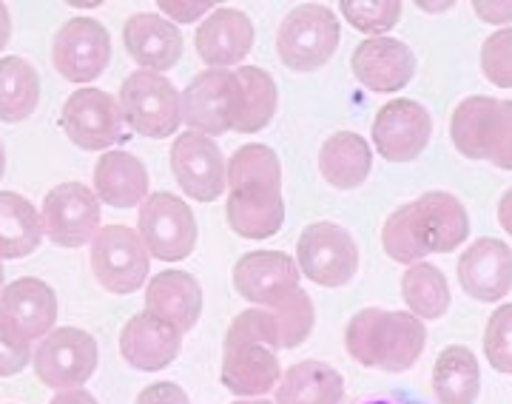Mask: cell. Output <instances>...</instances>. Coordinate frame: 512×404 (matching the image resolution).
<instances>
[{
  "mask_svg": "<svg viewBox=\"0 0 512 404\" xmlns=\"http://www.w3.org/2000/svg\"><path fill=\"white\" fill-rule=\"evenodd\" d=\"M220 379L225 390L242 399H259L279 385L282 368L268 308H248L228 325Z\"/></svg>",
  "mask_w": 512,
  "mask_h": 404,
  "instance_id": "1",
  "label": "cell"
},
{
  "mask_svg": "<svg viewBox=\"0 0 512 404\" xmlns=\"http://www.w3.org/2000/svg\"><path fill=\"white\" fill-rule=\"evenodd\" d=\"M481 72L493 86L512 89V26L498 29L484 40V46H481Z\"/></svg>",
  "mask_w": 512,
  "mask_h": 404,
  "instance_id": "38",
  "label": "cell"
},
{
  "mask_svg": "<svg viewBox=\"0 0 512 404\" xmlns=\"http://www.w3.org/2000/svg\"><path fill=\"white\" fill-rule=\"evenodd\" d=\"M453 3L450 0H444V3H427V0H421L419 9H424V12H444V9H450Z\"/></svg>",
  "mask_w": 512,
  "mask_h": 404,
  "instance_id": "48",
  "label": "cell"
},
{
  "mask_svg": "<svg viewBox=\"0 0 512 404\" xmlns=\"http://www.w3.org/2000/svg\"><path fill=\"white\" fill-rule=\"evenodd\" d=\"M461 291L478 302H501L512 288V248L504 239L481 237L456 265Z\"/></svg>",
  "mask_w": 512,
  "mask_h": 404,
  "instance_id": "18",
  "label": "cell"
},
{
  "mask_svg": "<svg viewBox=\"0 0 512 404\" xmlns=\"http://www.w3.org/2000/svg\"><path fill=\"white\" fill-rule=\"evenodd\" d=\"M40 220L43 234L55 245L80 248L100 231V200L89 185L60 183L43 197Z\"/></svg>",
  "mask_w": 512,
  "mask_h": 404,
  "instance_id": "13",
  "label": "cell"
},
{
  "mask_svg": "<svg viewBox=\"0 0 512 404\" xmlns=\"http://www.w3.org/2000/svg\"><path fill=\"white\" fill-rule=\"evenodd\" d=\"M52 404H97V399L83 387H72V390H60Z\"/></svg>",
  "mask_w": 512,
  "mask_h": 404,
  "instance_id": "45",
  "label": "cell"
},
{
  "mask_svg": "<svg viewBox=\"0 0 512 404\" xmlns=\"http://www.w3.org/2000/svg\"><path fill=\"white\" fill-rule=\"evenodd\" d=\"M94 194L111 208H137L148 197V171L128 151H106L94 166Z\"/></svg>",
  "mask_w": 512,
  "mask_h": 404,
  "instance_id": "25",
  "label": "cell"
},
{
  "mask_svg": "<svg viewBox=\"0 0 512 404\" xmlns=\"http://www.w3.org/2000/svg\"><path fill=\"white\" fill-rule=\"evenodd\" d=\"M0 311L32 342L55 331L57 296L49 282L37 276H20L0 291Z\"/></svg>",
  "mask_w": 512,
  "mask_h": 404,
  "instance_id": "23",
  "label": "cell"
},
{
  "mask_svg": "<svg viewBox=\"0 0 512 404\" xmlns=\"http://www.w3.org/2000/svg\"><path fill=\"white\" fill-rule=\"evenodd\" d=\"M402 296L410 313L424 319H441L450 308V285L441 268L430 262L410 265L402 276Z\"/></svg>",
  "mask_w": 512,
  "mask_h": 404,
  "instance_id": "33",
  "label": "cell"
},
{
  "mask_svg": "<svg viewBox=\"0 0 512 404\" xmlns=\"http://www.w3.org/2000/svg\"><path fill=\"white\" fill-rule=\"evenodd\" d=\"M134 404H191L188 393L174 382H154L148 385Z\"/></svg>",
  "mask_w": 512,
  "mask_h": 404,
  "instance_id": "43",
  "label": "cell"
},
{
  "mask_svg": "<svg viewBox=\"0 0 512 404\" xmlns=\"http://www.w3.org/2000/svg\"><path fill=\"white\" fill-rule=\"evenodd\" d=\"M146 311L171 322L180 333L191 331L202 313V288L197 276L180 268L160 271L148 282Z\"/></svg>",
  "mask_w": 512,
  "mask_h": 404,
  "instance_id": "24",
  "label": "cell"
},
{
  "mask_svg": "<svg viewBox=\"0 0 512 404\" xmlns=\"http://www.w3.org/2000/svg\"><path fill=\"white\" fill-rule=\"evenodd\" d=\"M52 63L69 83L86 86L111 63V37L97 18H69L52 40Z\"/></svg>",
  "mask_w": 512,
  "mask_h": 404,
  "instance_id": "12",
  "label": "cell"
},
{
  "mask_svg": "<svg viewBox=\"0 0 512 404\" xmlns=\"http://www.w3.org/2000/svg\"><path fill=\"white\" fill-rule=\"evenodd\" d=\"M430 134V111L407 97L384 103L373 120V146L387 163H413L430 143Z\"/></svg>",
  "mask_w": 512,
  "mask_h": 404,
  "instance_id": "15",
  "label": "cell"
},
{
  "mask_svg": "<svg viewBox=\"0 0 512 404\" xmlns=\"http://www.w3.org/2000/svg\"><path fill=\"white\" fill-rule=\"evenodd\" d=\"M117 103L128 129L148 140H165L183 126V94L163 74L131 72L120 86Z\"/></svg>",
  "mask_w": 512,
  "mask_h": 404,
  "instance_id": "4",
  "label": "cell"
},
{
  "mask_svg": "<svg viewBox=\"0 0 512 404\" xmlns=\"http://www.w3.org/2000/svg\"><path fill=\"white\" fill-rule=\"evenodd\" d=\"M151 268V254L140 234L128 225H106L92 239V271L103 291L114 296L143 288Z\"/></svg>",
  "mask_w": 512,
  "mask_h": 404,
  "instance_id": "7",
  "label": "cell"
},
{
  "mask_svg": "<svg viewBox=\"0 0 512 404\" xmlns=\"http://www.w3.org/2000/svg\"><path fill=\"white\" fill-rule=\"evenodd\" d=\"M473 9L484 23H495L504 29H507V23H512V3L507 0H476Z\"/></svg>",
  "mask_w": 512,
  "mask_h": 404,
  "instance_id": "44",
  "label": "cell"
},
{
  "mask_svg": "<svg viewBox=\"0 0 512 404\" xmlns=\"http://www.w3.org/2000/svg\"><path fill=\"white\" fill-rule=\"evenodd\" d=\"M183 350V333L154 313H134L120 331V353L143 373L165 370Z\"/></svg>",
  "mask_w": 512,
  "mask_h": 404,
  "instance_id": "19",
  "label": "cell"
},
{
  "mask_svg": "<svg viewBox=\"0 0 512 404\" xmlns=\"http://www.w3.org/2000/svg\"><path fill=\"white\" fill-rule=\"evenodd\" d=\"M234 72L239 80V109L234 131L239 134L262 131L274 120L276 103H279L274 77L259 66H237Z\"/></svg>",
  "mask_w": 512,
  "mask_h": 404,
  "instance_id": "31",
  "label": "cell"
},
{
  "mask_svg": "<svg viewBox=\"0 0 512 404\" xmlns=\"http://www.w3.org/2000/svg\"><path fill=\"white\" fill-rule=\"evenodd\" d=\"M342 18L348 20L356 32L367 37H384L399 18H402V3L399 0H342L339 3Z\"/></svg>",
  "mask_w": 512,
  "mask_h": 404,
  "instance_id": "36",
  "label": "cell"
},
{
  "mask_svg": "<svg viewBox=\"0 0 512 404\" xmlns=\"http://www.w3.org/2000/svg\"><path fill=\"white\" fill-rule=\"evenodd\" d=\"M225 180H228V188H239V185H279L282 188L279 154L262 143L239 146L228 160Z\"/></svg>",
  "mask_w": 512,
  "mask_h": 404,
  "instance_id": "34",
  "label": "cell"
},
{
  "mask_svg": "<svg viewBox=\"0 0 512 404\" xmlns=\"http://www.w3.org/2000/svg\"><path fill=\"white\" fill-rule=\"evenodd\" d=\"M319 171H322L325 183H330L333 188H342V191L365 185L370 171H373L370 143L356 131L330 134L322 151H319Z\"/></svg>",
  "mask_w": 512,
  "mask_h": 404,
  "instance_id": "27",
  "label": "cell"
},
{
  "mask_svg": "<svg viewBox=\"0 0 512 404\" xmlns=\"http://www.w3.org/2000/svg\"><path fill=\"white\" fill-rule=\"evenodd\" d=\"M427 345V328L416 313L365 308L348 322L345 348L362 368L404 373Z\"/></svg>",
  "mask_w": 512,
  "mask_h": 404,
  "instance_id": "2",
  "label": "cell"
},
{
  "mask_svg": "<svg viewBox=\"0 0 512 404\" xmlns=\"http://www.w3.org/2000/svg\"><path fill=\"white\" fill-rule=\"evenodd\" d=\"M299 274L322 288H342L356 276L359 245L348 228L336 222H311L296 242Z\"/></svg>",
  "mask_w": 512,
  "mask_h": 404,
  "instance_id": "6",
  "label": "cell"
},
{
  "mask_svg": "<svg viewBox=\"0 0 512 404\" xmlns=\"http://www.w3.org/2000/svg\"><path fill=\"white\" fill-rule=\"evenodd\" d=\"M40 100L37 69L18 55L0 57V120L23 123L32 117Z\"/></svg>",
  "mask_w": 512,
  "mask_h": 404,
  "instance_id": "32",
  "label": "cell"
},
{
  "mask_svg": "<svg viewBox=\"0 0 512 404\" xmlns=\"http://www.w3.org/2000/svg\"><path fill=\"white\" fill-rule=\"evenodd\" d=\"M239 109V80L231 69H205L183 92V123L188 131L220 137L234 131Z\"/></svg>",
  "mask_w": 512,
  "mask_h": 404,
  "instance_id": "10",
  "label": "cell"
},
{
  "mask_svg": "<svg viewBox=\"0 0 512 404\" xmlns=\"http://www.w3.org/2000/svg\"><path fill=\"white\" fill-rule=\"evenodd\" d=\"M490 163L495 168L512 171V100H501V117H498Z\"/></svg>",
  "mask_w": 512,
  "mask_h": 404,
  "instance_id": "41",
  "label": "cell"
},
{
  "mask_svg": "<svg viewBox=\"0 0 512 404\" xmlns=\"http://www.w3.org/2000/svg\"><path fill=\"white\" fill-rule=\"evenodd\" d=\"M60 129L83 151H111L123 134V111L117 97L94 86H83L66 97Z\"/></svg>",
  "mask_w": 512,
  "mask_h": 404,
  "instance_id": "9",
  "label": "cell"
},
{
  "mask_svg": "<svg viewBox=\"0 0 512 404\" xmlns=\"http://www.w3.org/2000/svg\"><path fill=\"white\" fill-rule=\"evenodd\" d=\"M43 242V220L32 202L15 191H0V259H23Z\"/></svg>",
  "mask_w": 512,
  "mask_h": 404,
  "instance_id": "29",
  "label": "cell"
},
{
  "mask_svg": "<svg viewBox=\"0 0 512 404\" xmlns=\"http://www.w3.org/2000/svg\"><path fill=\"white\" fill-rule=\"evenodd\" d=\"M194 46L202 63H208V69H231L251 52L254 23L242 9L220 6L200 23L194 35Z\"/></svg>",
  "mask_w": 512,
  "mask_h": 404,
  "instance_id": "20",
  "label": "cell"
},
{
  "mask_svg": "<svg viewBox=\"0 0 512 404\" xmlns=\"http://www.w3.org/2000/svg\"><path fill=\"white\" fill-rule=\"evenodd\" d=\"M32 342L15 328V322L0 311V376H15L32 362Z\"/></svg>",
  "mask_w": 512,
  "mask_h": 404,
  "instance_id": "40",
  "label": "cell"
},
{
  "mask_svg": "<svg viewBox=\"0 0 512 404\" xmlns=\"http://www.w3.org/2000/svg\"><path fill=\"white\" fill-rule=\"evenodd\" d=\"M299 265L285 251H251L234 265V288L256 308H274L299 291Z\"/></svg>",
  "mask_w": 512,
  "mask_h": 404,
  "instance_id": "16",
  "label": "cell"
},
{
  "mask_svg": "<svg viewBox=\"0 0 512 404\" xmlns=\"http://www.w3.org/2000/svg\"><path fill=\"white\" fill-rule=\"evenodd\" d=\"M271 311V322H274L276 333V348L291 350L299 348L313 331V322H316V313H313L311 296L305 291H296L291 299L279 302Z\"/></svg>",
  "mask_w": 512,
  "mask_h": 404,
  "instance_id": "35",
  "label": "cell"
},
{
  "mask_svg": "<svg viewBox=\"0 0 512 404\" xmlns=\"http://www.w3.org/2000/svg\"><path fill=\"white\" fill-rule=\"evenodd\" d=\"M100 365V348L92 333L83 328H55L40 339L32 368L35 376L52 390L83 387Z\"/></svg>",
  "mask_w": 512,
  "mask_h": 404,
  "instance_id": "8",
  "label": "cell"
},
{
  "mask_svg": "<svg viewBox=\"0 0 512 404\" xmlns=\"http://www.w3.org/2000/svg\"><path fill=\"white\" fill-rule=\"evenodd\" d=\"M501 117V100L473 94L461 100L450 117V140L467 160H490L495 131Z\"/></svg>",
  "mask_w": 512,
  "mask_h": 404,
  "instance_id": "26",
  "label": "cell"
},
{
  "mask_svg": "<svg viewBox=\"0 0 512 404\" xmlns=\"http://www.w3.org/2000/svg\"><path fill=\"white\" fill-rule=\"evenodd\" d=\"M342 26L336 12L325 3H302L285 15L276 52L291 72H316L328 63L339 49Z\"/></svg>",
  "mask_w": 512,
  "mask_h": 404,
  "instance_id": "3",
  "label": "cell"
},
{
  "mask_svg": "<svg viewBox=\"0 0 512 404\" xmlns=\"http://www.w3.org/2000/svg\"><path fill=\"white\" fill-rule=\"evenodd\" d=\"M234 404H276V402H268V399H262V396H259V399H239V402Z\"/></svg>",
  "mask_w": 512,
  "mask_h": 404,
  "instance_id": "49",
  "label": "cell"
},
{
  "mask_svg": "<svg viewBox=\"0 0 512 404\" xmlns=\"http://www.w3.org/2000/svg\"><path fill=\"white\" fill-rule=\"evenodd\" d=\"M498 225L512 237V188L498 200Z\"/></svg>",
  "mask_w": 512,
  "mask_h": 404,
  "instance_id": "46",
  "label": "cell"
},
{
  "mask_svg": "<svg viewBox=\"0 0 512 404\" xmlns=\"http://www.w3.org/2000/svg\"><path fill=\"white\" fill-rule=\"evenodd\" d=\"M345 379L325 362H296L276 385V404H342Z\"/></svg>",
  "mask_w": 512,
  "mask_h": 404,
  "instance_id": "28",
  "label": "cell"
},
{
  "mask_svg": "<svg viewBox=\"0 0 512 404\" xmlns=\"http://www.w3.org/2000/svg\"><path fill=\"white\" fill-rule=\"evenodd\" d=\"M171 171L188 200L214 202L228 188L225 154L214 137L200 131H183L171 146Z\"/></svg>",
  "mask_w": 512,
  "mask_h": 404,
  "instance_id": "14",
  "label": "cell"
},
{
  "mask_svg": "<svg viewBox=\"0 0 512 404\" xmlns=\"http://www.w3.org/2000/svg\"><path fill=\"white\" fill-rule=\"evenodd\" d=\"M484 356L498 373L512 376V302L490 313L484 331Z\"/></svg>",
  "mask_w": 512,
  "mask_h": 404,
  "instance_id": "37",
  "label": "cell"
},
{
  "mask_svg": "<svg viewBox=\"0 0 512 404\" xmlns=\"http://www.w3.org/2000/svg\"><path fill=\"white\" fill-rule=\"evenodd\" d=\"M350 69L370 92L393 94L416 77V55L396 37H367L350 57Z\"/></svg>",
  "mask_w": 512,
  "mask_h": 404,
  "instance_id": "17",
  "label": "cell"
},
{
  "mask_svg": "<svg viewBox=\"0 0 512 404\" xmlns=\"http://www.w3.org/2000/svg\"><path fill=\"white\" fill-rule=\"evenodd\" d=\"M165 20L174 18L177 23H194V20L208 18L214 12V3L211 0H194V3H183V0H160L157 3Z\"/></svg>",
  "mask_w": 512,
  "mask_h": 404,
  "instance_id": "42",
  "label": "cell"
},
{
  "mask_svg": "<svg viewBox=\"0 0 512 404\" xmlns=\"http://www.w3.org/2000/svg\"><path fill=\"white\" fill-rule=\"evenodd\" d=\"M382 248L387 257L393 259V262H402V265H416V262H424V254H421V248L416 245V239L410 234V228H407V211L402 208H396L387 222H384L382 228Z\"/></svg>",
  "mask_w": 512,
  "mask_h": 404,
  "instance_id": "39",
  "label": "cell"
},
{
  "mask_svg": "<svg viewBox=\"0 0 512 404\" xmlns=\"http://www.w3.org/2000/svg\"><path fill=\"white\" fill-rule=\"evenodd\" d=\"M407 228L421 254H453L470 237L467 208L450 191H427L419 200L407 202Z\"/></svg>",
  "mask_w": 512,
  "mask_h": 404,
  "instance_id": "11",
  "label": "cell"
},
{
  "mask_svg": "<svg viewBox=\"0 0 512 404\" xmlns=\"http://www.w3.org/2000/svg\"><path fill=\"white\" fill-rule=\"evenodd\" d=\"M123 46L140 69L163 74L180 63L185 43L171 20L154 12H137L123 26Z\"/></svg>",
  "mask_w": 512,
  "mask_h": 404,
  "instance_id": "22",
  "label": "cell"
},
{
  "mask_svg": "<svg viewBox=\"0 0 512 404\" xmlns=\"http://www.w3.org/2000/svg\"><path fill=\"white\" fill-rule=\"evenodd\" d=\"M3 171H6V151H3V143H0V180H3Z\"/></svg>",
  "mask_w": 512,
  "mask_h": 404,
  "instance_id": "50",
  "label": "cell"
},
{
  "mask_svg": "<svg viewBox=\"0 0 512 404\" xmlns=\"http://www.w3.org/2000/svg\"><path fill=\"white\" fill-rule=\"evenodd\" d=\"M9 37H12V18H9V9H6V3H0V52L6 49Z\"/></svg>",
  "mask_w": 512,
  "mask_h": 404,
  "instance_id": "47",
  "label": "cell"
},
{
  "mask_svg": "<svg viewBox=\"0 0 512 404\" xmlns=\"http://www.w3.org/2000/svg\"><path fill=\"white\" fill-rule=\"evenodd\" d=\"M433 393L439 404H476L481 368L476 353L464 345H447L433 365Z\"/></svg>",
  "mask_w": 512,
  "mask_h": 404,
  "instance_id": "30",
  "label": "cell"
},
{
  "mask_svg": "<svg viewBox=\"0 0 512 404\" xmlns=\"http://www.w3.org/2000/svg\"><path fill=\"white\" fill-rule=\"evenodd\" d=\"M228 228L242 239H271L285 225V200L279 185H239L228 188L225 200Z\"/></svg>",
  "mask_w": 512,
  "mask_h": 404,
  "instance_id": "21",
  "label": "cell"
},
{
  "mask_svg": "<svg viewBox=\"0 0 512 404\" xmlns=\"http://www.w3.org/2000/svg\"><path fill=\"white\" fill-rule=\"evenodd\" d=\"M137 234L148 254L160 262H183L197 248V217L177 194L157 191L140 205Z\"/></svg>",
  "mask_w": 512,
  "mask_h": 404,
  "instance_id": "5",
  "label": "cell"
},
{
  "mask_svg": "<svg viewBox=\"0 0 512 404\" xmlns=\"http://www.w3.org/2000/svg\"><path fill=\"white\" fill-rule=\"evenodd\" d=\"M0 291H3V259H0Z\"/></svg>",
  "mask_w": 512,
  "mask_h": 404,
  "instance_id": "51",
  "label": "cell"
}]
</instances>
